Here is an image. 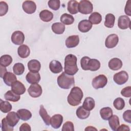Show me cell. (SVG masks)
<instances>
[{"mask_svg":"<svg viewBox=\"0 0 131 131\" xmlns=\"http://www.w3.org/2000/svg\"><path fill=\"white\" fill-rule=\"evenodd\" d=\"M77 57L73 54H68L64 58V73L69 75L73 76L78 71L77 65Z\"/></svg>","mask_w":131,"mask_h":131,"instance_id":"obj_1","label":"cell"},{"mask_svg":"<svg viewBox=\"0 0 131 131\" xmlns=\"http://www.w3.org/2000/svg\"><path fill=\"white\" fill-rule=\"evenodd\" d=\"M83 94L81 89L78 86H74L67 97L68 103L72 106H77L81 103Z\"/></svg>","mask_w":131,"mask_h":131,"instance_id":"obj_2","label":"cell"},{"mask_svg":"<svg viewBox=\"0 0 131 131\" xmlns=\"http://www.w3.org/2000/svg\"><path fill=\"white\" fill-rule=\"evenodd\" d=\"M81 67L84 71H97L100 67V61L96 59H91L88 56L82 57L80 60Z\"/></svg>","mask_w":131,"mask_h":131,"instance_id":"obj_3","label":"cell"},{"mask_svg":"<svg viewBox=\"0 0 131 131\" xmlns=\"http://www.w3.org/2000/svg\"><path fill=\"white\" fill-rule=\"evenodd\" d=\"M58 86L63 89H69L75 85V79L73 76L62 72L57 79Z\"/></svg>","mask_w":131,"mask_h":131,"instance_id":"obj_4","label":"cell"},{"mask_svg":"<svg viewBox=\"0 0 131 131\" xmlns=\"http://www.w3.org/2000/svg\"><path fill=\"white\" fill-rule=\"evenodd\" d=\"M79 11L83 14H88L92 12L93 6L92 3L87 0H82L79 3Z\"/></svg>","mask_w":131,"mask_h":131,"instance_id":"obj_5","label":"cell"},{"mask_svg":"<svg viewBox=\"0 0 131 131\" xmlns=\"http://www.w3.org/2000/svg\"><path fill=\"white\" fill-rule=\"evenodd\" d=\"M107 83V77L103 74L99 75L95 77L92 80V84L95 89H98L104 88Z\"/></svg>","mask_w":131,"mask_h":131,"instance_id":"obj_6","label":"cell"},{"mask_svg":"<svg viewBox=\"0 0 131 131\" xmlns=\"http://www.w3.org/2000/svg\"><path fill=\"white\" fill-rule=\"evenodd\" d=\"M128 79V75L125 71H121L116 73L113 76V80L116 83L122 85L127 82Z\"/></svg>","mask_w":131,"mask_h":131,"instance_id":"obj_7","label":"cell"},{"mask_svg":"<svg viewBox=\"0 0 131 131\" xmlns=\"http://www.w3.org/2000/svg\"><path fill=\"white\" fill-rule=\"evenodd\" d=\"M28 92L33 98H37L41 96L42 90L41 86L38 83L32 84L28 89Z\"/></svg>","mask_w":131,"mask_h":131,"instance_id":"obj_8","label":"cell"},{"mask_svg":"<svg viewBox=\"0 0 131 131\" xmlns=\"http://www.w3.org/2000/svg\"><path fill=\"white\" fill-rule=\"evenodd\" d=\"M119 41V37L116 34L109 35L105 41V46L107 48L111 49L115 47Z\"/></svg>","mask_w":131,"mask_h":131,"instance_id":"obj_9","label":"cell"},{"mask_svg":"<svg viewBox=\"0 0 131 131\" xmlns=\"http://www.w3.org/2000/svg\"><path fill=\"white\" fill-rule=\"evenodd\" d=\"M11 41L16 45H21L25 40V35L20 31H14L11 35Z\"/></svg>","mask_w":131,"mask_h":131,"instance_id":"obj_10","label":"cell"},{"mask_svg":"<svg viewBox=\"0 0 131 131\" xmlns=\"http://www.w3.org/2000/svg\"><path fill=\"white\" fill-rule=\"evenodd\" d=\"M22 7L25 12L29 14L34 13L36 9V5L35 3L31 1H26L24 2Z\"/></svg>","mask_w":131,"mask_h":131,"instance_id":"obj_11","label":"cell"},{"mask_svg":"<svg viewBox=\"0 0 131 131\" xmlns=\"http://www.w3.org/2000/svg\"><path fill=\"white\" fill-rule=\"evenodd\" d=\"M130 19L126 15H121L119 16L118 20V27L122 30H125L128 28H130Z\"/></svg>","mask_w":131,"mask_h":131,"instance_id":"obj_12","label":"cell"},{"mask_svg":"<svg viewBox=\"0 0 131 131\" xmlns=\"http://www.w3.org/2000/svg\"><path fill=\"white\" fill-rule=\"evenodd\" d=\"M11 86V90L17 95H22L26 92V88L24 84L18 80L14 82Z\"/></svg>","mask_w":131,"mask_h":131,"instance_id":"obj_13","label":"cell"},{"mask_svg":"<svg viewBox=\"0 0 131 131\" xmlns=\"http://www.w3.org/2000/svg\"><path fill=\"white\" fill-rule=\"evenodd\" d=\"M6 118L8 124L12 127L15 126L20 119L17 113L15 112H11L8 113L6 117Z\"/></svg>","mask_w":131,"mask_h":131,"instance_id":"obj_14","label":"cell"},{"mask_svg":"<svg viewBox=\"0 0 131 131\" xmlns=\"http://www.w3.org/2000/svg\"><path fill=\"white\" fill-rule=\"evenodd\" d=\"M63 120V118L61 115L55 114L51 118L50 124L54 128H59L62 123Z\"/></svg>","mask_w":131,"mask_h":131,"instance_id":"obj_15","label":"cell"},{"mask_svg":"<svg viewBox=\"0 0 131 131\" xmlns=\"http://www.w3.org/2000/svg\"><path fill=\"white\" fill-rule=\"evenodd\" d=\"M79 43V37L77 35L69 36L65 42L66 46L68 48L76 47Z\"/></svg>","mask_w":131,"mask_h":131,"instance_id":"obj_16","label":"cell"},{"mask_svg":"<svg viewBox=\"0 0 131 131\" xmlns=\"http://www.w3.org/2000/svg\"><path fill=\"white\" fill-rule=\"evenodd\" d=\"M26 80L29 83L36 84L38 83L40 80V76L38 72H28L26 76Z\"/></svg>","mask_w":131,"mask_h":131,"instance_id":"obj_17","label":"cell"},{"mask_svg":"<svg viewBox=\"0 0 131 131\" xmlns=\"http://www.w3.org/2000/svg\"><path fill=\"white\" fill-rule=\"evenodd\" d=\"M92 28V24L87 19L81 20L78 25V30L82 33H86L89 31Z\"/></svg>","mask_w":131,"mask_h":131,"instance_id":"obj_18","label":"cell"},{"mask_svg":"<svg viewBox=\"0 0 131 131\" xmlns=\"http://www.w3.org/2000/svg\"><path fill=\"white\" fill-rule=\"evenodd\" d=\"M50 71L54 74H58L62 71V67L61 63L56 60L51 61L49 64Z\"/></svg>","mask_w":131,"mask_h":131,"instance_id":"obj_19","label":"cell"},{"mask_svg":"<svg viewBox=\"0 0 131 131\" xmlns=\"http://www.w3.org/2000/svg\"><path fill=\"white\" fill-rule=\"evenodd\" d=\"M108 66L111 70L117 71L122 68V62L118 58H113L109 61Z\"/></svg>","mask_w":131,"mask_h":131,"instance_id":"obj_20","label":"cell"},{"mask_svg":"<svg viewBox=\"0 0 131 131\" xmlns=\"http://www.w3.org/2000/svg\"><path fill=\"white\" fill-rule=\"evenodd\" d=\"M28 68L29 70L31 72H38L41 68L40 62L36 59H32L28 63Z\"/></svg>","mask_w":131,"mask_h":131,"instance_id":"obj_21","label":"cell"},{"mask_svg":"<svg viewBox=\"0 0 131 131\" xmlns=\"http://www.w3.org/2000/svg\"><path fill=\"white\" fill-rule=\"evenodd\" d=\"M3 78L5 83L8 86H11L12 84L17 80V78L15 74L10 72H6Z\"/></svg>","mask_w":131,"mask_h":131,"instance_id":"obj_22","label":"cell"},{"mask_svg":"<svg viewBox=\"0 0 131 131\" xmlns=\"http://www.w3.org/2000/svg\"><path fill=\"white\" fill-rule=\"evenodd\" d=\"M17 53L20 57L25 58L29 56L30 50L29 47L27 45H21L17 49Z\"/></svg>","mask_w":131,"mask_h":131,"instance_id":"obj_23","label":"cell"},{"mask_svg":"<svg viewBox=\"0 0 131 131\" xmlns=\"http://www.w3.org/2000/svg\"><path fill=\"white\" fill-rule=\"evenodd\" d=\"M40 19L45 22H49L53 18V14L48 10H43L39 13Z\"/></svg>","mask_w":131,"mask_h":131,"instance_id":"obj_24","label":"cell"},{"mask_svg":"<svg viewBox=\"0 0 131 131\" xmlns=\"http://www.w3.org/2000/svg\"><path fill=\"white\" fill-rule=\"evenodd\" d=\"M95 106V102L94 99L90 97H88L85 98L82 106L87 111H92Z\"/></svg>","mask_w":131,"mask_h":131,"instance_id":"obj_25","label":"cell"},{"mask_svg":"<svg viewBox=\"0 0 131 131\" xmlns=\"http://www.w3.org/2000/svg\"><path fill=\"white\" fill-rule=\"evenodd\" d=\"M39 114L40 116L42 119L43 121L47 125H49L50 124V116L48 114L46 110L44 108L43 105H40V108L39 111Z\"/></svg>","mask_w":131,"mask_h":131,"instance_id":"obj_26","label":"cell"},{"mask_svg":"<svg viewBox=\"0 0 131 131\" xmlns=\"http://www.w3.org/2000/svg\"><path fill=\"white\" fill-rule=\"evenodd\" d=\"M79 3L76 1H70L68 3V11L72 14H75L79 11Z\"/></svg>","mask_w":131,"mask_h":131,"instance_id":"obj_27","label":"cell"},{"mask_svg":"<svg viewBox=\"0 0 131 131\" xmlns=\"http://www.w3.org/2000/svg\"><path fill=\"white\" fill-rule=\"evenodd\" d=\"M19 118L23 121L29 120L32 117V113L27 109L21 108L17 111V112Z\"/></svg>","mask_w":131,"mask_h":131,"instance_id":"obj_28","label":"cell"},{"mask_svg":"<svg viewBox=\"0 0 131 131\" xmlns=\"http://www.w3.org/2000/svg\"><path fill=\"white\" fill-rule=\"evenodd\" d=\"M76 114L79 119H85L89 117L90 115V111H87L82 106H81L77 109Z\"/></svg>","mask_w":131,"mask_h":131,"instance_id":"obj_29","label":"cell"},{"mask_svg":"<svg viewBox=\"0 0 131 131\" xmlns=\"http://www.w3.org/2000/svg\"><path fill=\"white\" fill-rule=\"evenodd\" d=\"M101 117L104 120H107L113 115V110L111 107H105L100 110Z\"/></svg>","mask_w":131,"mask_h":131,"instance_id":"obj_30","label":"cell"},{"mask_svg":"<svg viewBox=\"0 0 131 131\" xmlns=\"http://www.w3.org/2000/svg\"><path fill=\"white\" fill-rule=\"evenodd\" d=\"M51 29L54 33L56 34H61L65 30V26L61 23H55L52 24Z\"/></svg>","mask_w":131,"mask_h":131,"instance_id":"obj_31","label":"cell"},{"mask_svg":"<svg viewBox=\"0 0 131 131\" xmlns=\"http://www.w3.org/2000/svg\"><path fill=\"white\" fill-rule=\"evenodd\" d=\"M108 124L113 130H117L120 124L118 117L116 115H112L108 119Z\"/></svg>","mask_w":131,"mask_h":131,"instance_id":"obj_32","label":"cell"},{"mask_svg":"<svg viewBox=\"0 0 131 131\" xmlns=\"http://www.w3.org/2000/svg\"><path fill=\"white\" fill-rule=\"evenodd\" d=\"M89 20L92 24L97 25L101 23L102 20L101 15L97 12H93L89 17Z\"/></svg>","mask_w":131,"mask_h":131,"instance_id":"obj_33","label":"cell"},{"mask_svg":"<svg viewBox=\"0 0 131 131\" xmlns=\"http://www.w3.org/2000/svg\"><path fill=\"white\" fill-rule=\"evenodd\" d=\"M115 21V16L112 13H108L105 16L104 25L106 27L108 28H111L114 27Z\"/></svg>","mask_w":131,"mask_h":131,"instance_id":"obj_34","label":"cell"},{"mask_svg":"<svg viewBox=\"0 0 131 131\" xmlns=\"http://www.w3.org/2000/svg\"><path fill=\"white\" fill-rule=\"evenodd\" d=\"M4 97L6 100L12 102H16L20 99V96L14 93L12 90L7 91L5 94Z\"/></svg>","mask_w":131,"mask_h":131,"instance_id":"obj_35","label":"cell"},{"mask_svg":"<svg viewBox=\"0 0 131 131\" xmlns=\"http://www.w3.org/2000/svg\"><path fill=\"white\" fill-rule=\"evenodd\" d=\"M60 20L63 24L66 25H70L74 23V18L72 15L69 14L64 13L61 16Z\"/></svg>","mask_w":131,"mask_h":131,"instance_id":"obj_36","label":"cell"},{"mask_svg":"<svg viewBox=\"0 0 131 131\" xmlns=\"http://www.w3.org/2000/svg\"><path fill=\"white\" fill-rule=\"evenodd\" d=\"M12 62V58L9 55H4L0 58V64L3 67H8Z\"/></svg>","mask_w":131,"mask_h":131,"instance_id":"obj_37","label":"cell"},{"mask_svg":"<svg viewBox=\"0 0 131 131\" xmlns=\"http://www.w3.org/2000/svg\"><path fill=\"white\" fill-rule=\"evenodd\" d=\"M0 109L3 113H7L12 110V105L8 101H3L1 99Z\"/></svg>","mask_w":131,"mask_h":131,"instance_id":"obj_38","label":"cell"},{"mask_svg":"<svg viewBox=\"0 0 131 131\" xmlns=\"http://www.w3.org/2000/svg\"><path fill=\"white\" fill-rule=\"evenodd\" d=\"M13 71L15 75H20L25 71V66L21 63H16L13 66Z\"/></svg>","mask_w":131,"mask_h":131,"instance_id":"obj_39","label":"cell"},{"mask_svg":"<svg viewBox=\"0 0 131 131\" xmlns=\"http://www.w3.org/2000/svg\"><path fill=\"white\" fill-rule=\"evenodd\" d=\"M113 105L117 110H122L125 106V101L121 97L117 98L113 102Z\"/></svg>","mask_w":131,"mask_h":131,"instance_id":"obj_40","label":"cell"},{"mask_svg":"<svg viewBox=\"0 0 131 131\" xmlns=\"http://www.w3.org/2000/svg\"><path fill=\"white\" fill-rule=\"evenodd\" d=\"M48 6L53 10H57L60 6V2L59 0H51L48 3Z\"/></svg>","mask_w":131,"mask_h":131,"instance_id":"obj_41","label":"cell"},{"mask_svg":"<svg viewBox=\"0 0 131 131\" xmlns=\"http://www.w3.org/2000/svg\"><path fill=\"white\" fill-rule=\"evenodd\" d=\"M1 128L3 131H12L13 130V127L11 126L8 123L6 117L2 120Z\"/></svg>","mask_w":131,"mask_h":131,"instance_id":"obj_42","label":"cell"},{"mask_svg":"<svg viewBox=\"0 0 131 131\" xmlns=\"http://www.w3.org/2000/svg\"><path fill=\"white\" fill-rule=\"evenodd\" d=\"M8 11V4L4 1H1L0 2V16H2L3 15H5L7 13Z\"/></svg>","mask_w":131,"mask_h":131,"instance_id":"obj_43","label":"cell"},{"mask_svg":"<svg viewBox=\"0 0 131 131\" xmlns=\"http://www.w3.org/2000/svg\"><path fill=\"white\" fill-rule=\"evenodd\" d=\"M62 131H74V126L72 122L68 121L66 122L62 126Z\"/></svg>","mask_w":131,"mask_h":131,"instance_id":"obj_44","label":"cell"},{"mask_svg":"<svg viewBox=\"0 0 131 131\" xmlns=\"http://www.w3.org/2000/svg\"><path fill=\"white\" fill-rule=\"evenodd\" d=\"M121 94L122 96L125 97H131V87L128 86L123 88L121 91Z\"/></svg>","mask_w":131,"mask_h":131,"instance_id":"obj_45","label":"cell"},{"mask_svg":"<svg viewBox=\"0 0 131 131\" xmlns=\"http://www.w3.org/2000/svg\"><path fill=\"white\" fill-rule=\"evenodd\" d=\"M124 120L129 123H131V111L130 110L125 111L123 114Z\"/></svg>","mask_w":131,"mask_h":131,"instance_id":"obj_46","label":"cell"},{"mask_svg":"<svg viewBox=\"0 0 131 131\" xmlns=\"http://www.w3.org/2000/svg\"><path fill=\"white\" fill-rule=\"evenodd\" d=\"M130 4H131V1L128 0L126 4L125 9H124V11L126 15L128 16L131 15V10H130Z\"/></svg>","mask_w":131,"mask_h":131,"instance_id":"obj_47","label":"cell"},{"mask_svg":"<svg viewBox=\"0 0 131 131\" xmlns=\"http://www.w3.org/2000/svg\"><path fill=\"white\" fill-rule=\"evenodd\" d=\"M31 128L30 125H29L27 123H24L22 124L19 127L20 131H31Z\"/></svg>","mask_w":131,"mask_h":131,"instance_id":"obj_48","label":"cell"},{"mask_svg":"<svg viewBox=\"0 0 131 131\" xmlns=\"http://www.w3.org/2000/svg\"><path fill=\"white\" fill-rule=\"evenodd\" d=\"M130 128L128 125L125 124H122L120 126H119L117 130H129Z\"/></svg>","mask_w":131,"mask_h":131,"instance_id":"obj_49","label":"cell"},{"mask_svg":"<svg viewBox=\"0 0 131 131\" xmlns=\"http://www.w3.org/2000/svg\"><path fill=\"white\" fill-rule=\"evenodd\" d=\"M6 72H7V71L6 67L1 66V77L3 78L4 75L6 74Z\"/></svg>","mask_w":131,"mask_h":131,"instance_id":"obj_50","label":"cell"},{"mask_svg":"<svg viewBox=\"0 0 131 131\" xmlns=\"http://www.w3.org/2000/svg\"><path fill=\"white\" fill-rule=\"evenodd\" d=\"M97 130V129L92 126H88L85 128V130Z\"/></svg>","mask_w":131,"mask_h":131,"instance_id":"obj_51","label":"cell"}]
</instances>
